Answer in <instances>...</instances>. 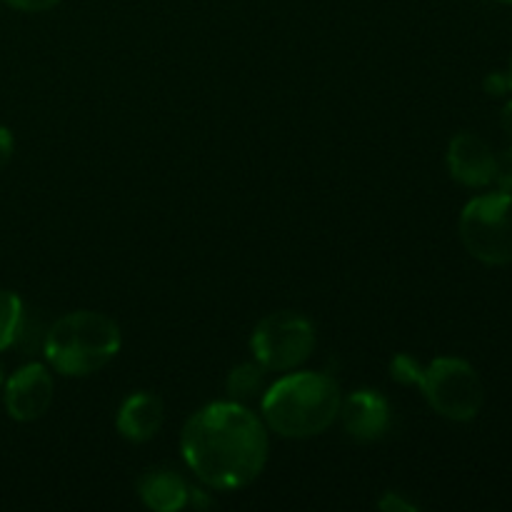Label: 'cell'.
Instances as JSON below:
<instances>
[{
    "mask_svg": "<svg viewBox=\"0 0 512 512\" xmlns=\"http://www.w3.org/2000/svg\"><path fill=\"white\" fill-rule=\"evenodd\" d=\"M180 453L208 488L240 490L268 465V425L243 403H210L183 425Z\"/></svg>",
    "mask_w": 512,
    "mask_h": 512,
    "instance_id": "6da1fadb",
    "label": "cell"
},
{
    "mask_svg": "<svg viewBox=\"0 0 512 512\" xmlns=\"http://www.w3.org/2000/svg\"><path fill=\"white\" fill-rule=\"evenodd\" d=\"M343 393L335 378L315 370L288 373L265 388L260 398L263 423L288 440L323 435L338 420Z\"/></svg>",
    "mask_w": 512,
    "mask_h": 512,
    "instance_id": "7a4b0ae2",
    "label": "cell"
},
{
    "mask_svg": "<svg viewBox=\"0 0 512 512\" xmlns=\"http://www.w3.org/2000/svg\"><path fill=\"white\" fill-rule=\"evenodd\" d=\"M123 335L113 318L95 310H75L55 320L43 338L50 368L65 378H88L120 353Z\"/></svg>",
    "mask_w": 512,
    "mask_h": 512,
    "instance_id": "3957f363",
    "label": "cell"
},
{
    "mask_svg": "<svg viewBox=\"0 0 512 512\" xmlns=\"http://www.w3.org/2000/svg\"><path fill=\"white\" fill-rule=\"evenodd\" d=\"M418 388L430 408L445 420L468 423L485 403V385L478 370L463 358H435L420 370Z\"/></svg>",
    "mask_w": 512,
    "mask_h": 512,
    "instance_id": "277c9868",
    "label": "cell"
},
{
    "mask_svg": "<svg viewBox=\"0 0 512 512\" xmlns=\"http://www.w3.org/2000/svg\"><path fill=\"white\" fill-rule=\"evenodd\" d=\"M458 230L475 260L485 265L512 263V195L498 190L473 198L460 213Z\"/></svg>",
    "mask_w": 512,
    "mask_h": 512,
    "instance_id": "5b68a950",
    "label": "cell"
},
{
    "mask_svg": "<svg viewBox=\"0 0 512 512\" xmlns=\"http://www.w3.org/2000/svg\"><path fill=\"white\" fill-rule=\"evenodd\" d=\"M315 343V325L293 310L265 315L250 335L253 358L268 373H290L300 368L313 355Z\"/></svg>",
    "mask_w": 512,
    "mask_h": 512,
    "instance_id": "8992f818",
    "label": "cell"
},
{
    "mask_svg": "<svg viewBox=\"0 0 512 512\" xmlns=\"http://www.w3.org/2000/svg\"><path fill=\"white\" fill-rule=\"evenodd\" d=\"M55 398L53 373L43 363H25L3 383L5 413L18 423L43 418Z\"/></svg>",
    "mask_w": 512,
    "mask_h": 512,
    "instance_id": "52a82bcc",
    "label": "cell"
},
{
    "mask_svg": "<svg viewBox=\"0 0 512 512\" xmlns=\"http://www.w3.org/2000/svg\"><path fill=\"white\" fill-rule=\"evenodd\" d=\"M338 418L345 433L358 443H375L388 433L390 423H393L388 398L370 388L355 390L348 398H343Z\"/></svg>",
    "mask_w": 512,
    "mask_h": 512,
    "instance_id": "ba28073f",
    "label": "cell"
},
{
    "mask_svg": "<svg viewBox=\"0 0 512 512\" xmlns=\"http://www.w3.org/2000/svg\"><path fill=\"white\" fill-rule=\"evenodd\" d=\"M448 170L465 188H485L493 183L495 153L480 135L458 133L448 145Z\"/></svg>",
    "mask_w": 512,
    "mask_h": 512,
    "instance_id": "9c48e42d",
    "label": "cell"
},
{
    "mask_svg": "<svg viewBox=\"0 0 512 512\" xmlns=\"http://www.w3.org/2000/svg\"><path fill=\"white\" fill-rule=\"evenodd\" d=\"M165 423V405L155 393L140 390L123 400L115 415V428L128 443H148Z\"/></svg>",
    "mask_w": 512,
    "mask_h": 512,
    "instance_id": "30bf717a",
    "label": "cell"
},
{
    "mask_svg": "<svg viewBox=\"0 0 512 512\" xmlns=\"http://www.w3.org/2000/svg\"><path fill=\"white\" fill-rule=\"evenodd\" d=\"M138 495L145 508L155 512H178L188 505L190 488L175 470L150 468L138 480Z\"/></svg>",
    "mask_w": 512,
    "mask_h": 512,
    "instance_id": "8fae6325",
    "label": "cell"
},
{
    "mask_svg": "<svg viewBox=\"0 0 512 512\" xmlns=\"http://www.w3.org/2000/svg\"><path fill=\"white\" fill-rule=\"evenodd\" d=\"M265 375H268V370L258 360H253V363H240L228 373L225 390H228V395L235 403H245V400L258 398V395L263 398Z\"/></svg>",
    "mask_w": 512,
    "mask_h": 512,
    "instance_id": "7c38bea8",
    "label": "cell"
},
{
    "mask_svg": "<svg viewBox=\"0 0 512 512\" xmlns=\"http://www.w3.org/2000/svg\"><path fill=\"white\" fill-rule=\"evenodd\" d=\"M25 323V305L18 293L0 288V353L20 340Z\"/></svg>",
    "mask_w": 512,
    "mask_h": 512,
    "instance_id": "4fadbf2b",
    "label": "cell"
},
{
    "mask_svg": "<svg viewBox=\"0 0 512 512\" xmlns=\"http://www.w3.org/2000/svg\"><path fill=\"white\" fill-rule=\"evenodd\" d=\"M420 370H423V365L405 353L395 355L393 363H390V375H393V380H398L403 385H418Z\"/></svg>",
    "mask_w": 512,
    "mask_h": 512,
    "instance_id": "5bb4252c",
    "label": "cell"
},
{
    "mask_svg": "<svg viewBox=\"0 0 512 512\" xmlns=\"http://www.w3.org/2000/svg\"><path fill=\"white\" fill-rule=\"evenodd\" d=\"M493 183L498 185V190H503V193H512V145L505 148L500 155H495Z\"/></svg>",
    "mask_w": 512,
    "mask_h": 512,
    "instance_id": "9a60e30c",
    "label": "cell"
},
{
    "mask_svg": "<svg viewBox=\"0 0 512 512\" xmlns=\"http://www.w3.org/2000/svg\"><path fill=\"white\" fill-rule=\"evenodd\" d=\"M380 510L385 512H415L418 510V503L415 500L405 498V493H395V490H388L383 495V500L378 503Z\"/></svg>",
    "mask_w": 512,
    "mask_h": 512,
    "instance_id": "2e32d148",
    "label": "cell"
},
{
    "mask_svg": "<svg viewBox=\"0 0 512 512\" xmlns=\"http://www.w3.org/2000/svg\"><path fill=\"white\" fill-rule=\"evenodd\" d=\"M3 3L15 10H23V13H43V10L55 8L60 0H3Z\"/></svg>",
    "mask_w": 512,
    "mask_h": 512,
    "instance_id": "e0dca14e",
    "label": "cell"
},
{
    "mask_svg": "<svg viewBox=\"0 0 512 512\" xmlns=\"http://www.w3.org/2000/svg\"><path fill=\"white\" fill-rule=\"evenodd\" d=\"M510 90V78L508 73H500V70H495V73H490L488 78H485V93L490 95H505Z\"/></svg>",
    "mask_w": 512,
    "mask_h": 512,
    "instance_id": "ac0fdd59",
    "label": "cell"
},
{
    "mask_svg": "<svg viewBox=\"0 0 512 512\" xmlns=\"http://www.w3.org/2000/svg\"><path fill=\"white\" fill-rule=\"evenodd\" d=\"M13 153H15L13 133H10V128L0 125V168H5V165L10 163Z\"/></svg>",
    "mask_w": 512,
    "mask_h": 512,
    "instance_id": "d6986e66",
    "label": "cell"
},
{
    "mask_svg": "<svg viewBox=\"0 0 512 512\" xmlns=\"http://www.w3.org/2000/svg\"><path fill=\"white\" fill-rule=\"evenodd\" d=\"M500 125H503L505 133H508L510 138H512V100H510L508 105H505L503 113H500Z\"/></svg>",
    "mask_w": 512,
    "mask_h": 512,
    "instance_id": "ffe728a7",
    "label": "cell"
},
{
    "mask_svg": "<svg viewBox=\"0 0 512 512\" xmlns=\"http://www.w3.org/2000/svg\"><path fill=\"white\" fill-rule=\"evenodd\" d=\"M5 383V378H3V365H0V385Z\"/></svg>",
    "mask_w": 512,
    "mask_h": 512,
    "instance_id": "44dd1931",
    "label": "cell"
},
{
    "mask_svg": "<svg viewBox=\"0 0 512 512\" xmlns=\"http://www.w3.org/2000/svg\"><path fill=\"white\" fill-rule=\"evenodd\" d=\"M508 78H510V90H512V63H510V70H508Z\"/></svg>",
    "mask_w": 512,
    "mask_h": 512,
    "instance_id": "7402d4cb",
    "label": "cell"
},
{
    "mask_svg": "<svg viewBox=\"0 0 512 512\" xmlns=\"http://www.w3.org/2000/svg\"><path fill=\"white\" fill-rule=\"evenodd\" d=\"M498 3H508V5H512V0H498Z\"/></svg>",
    "mask_w": 512,
    "mask_h": 512,
    "instance_id": "603a6c76",
    "label": "cell"
}]
</instances>
